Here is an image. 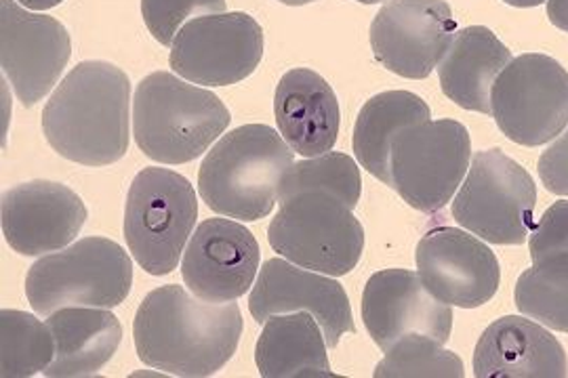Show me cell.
Returning a JSON list of instances; mask_svg holds the SVG:
<instances>
[{
  "label": "cell",
  "mask_w": 568,
  "mask_h": 378,
  "mask_svg": "<svg viewBox=\"0 0 568 378\" xmlns=\"http://www.w3.org/2000/svg\"><path fill=\"white\" fill-rule=\"evenodd\" d=\"M241 335L243 314L234 300L199 299L178 284L152 290L133 321L140 359L173 377L217 375L234 358Z\"/></svg>",
  "instance_id": "6da1fadb"
},
{
  "label": "cell",
  "mask_w": 568,
  "mask_h": 378,
  "mask_svg": "<svg viewBox=\"0 0 568 378\" xmlns=\"http://www.w3.org/2000/svg\"><path fill=\"white\" fill-rule=\"evenodd\" d=\"M129 76L108 61H81L42 110L49 145L82 166H108L129 150Z\"/></svg>",
  "instance_id": "7a4b0ae2"
},
{
  "label": "cell",
  "mask_w": 568,
  "mask_h": 378,
  "mask_svg": "<svg viewBox=\"0 0 568 378\" xmlns=\"http://www.w3.org/2000/svg\"><path fill=\"white\" fill-rule=\"evenodd\" d=\"M295 152L265 124H244L215 143L199 171L206 206L230 219L260 221L274 211Z\"/></svg>",
  "instance_id": "3957f363"
},
{
  "label": "cell",
  "mask_w": 568,
  "mask_h": 378,
  "mask_svg": "<svg viewBox=\"0 0 568 378\" xmlns=\"http://www.w3.org/2000/svg\"><path fill=\"white\" fill-rule=\"evenodd\" d=\"M230 112L215 93L169 72L148 74L133 98V137L148 159L185 164L203 156L230 126Z\"/></svg>",
  "instance_id": "277c9868"
},
{
  "label": "cell",
  "mask_w": 568,
  "mask_h": 378,
  "mask_svg": "<svg viewBox=\"0 0 568 378\" xmlns=\"http://www.w3.org/2000/svg\"><path fill=\"white\" fill-rule=\"evenodd\" d=\"M196 219V192L180 173L150 166L135 175L124 206V238L143 272L150 276L175 272Z\"/></svg>",
  "instance_id": "5b68a950"
},
{
  "label": "cell",
  "mask_w": 568,
  "mask_h": 378,
  "mask_svg": "<svg viewBox=\"0 0 568 378\" xmlns=\"http://www.w3.org/2000/svg\"><path fill=\"white\" fill-rule=\"evenodd\" d=\"M133 286V265L121 244L82 238L37 260L26 276V297L39 316L63 307H119Z\"/></svg>",
  "instance_id": "8992f818"
},
{
  "label": "cell",
  "mask_w": 568,
  "mask_h": 378,
  "mask_svg": "<svg viewBox=\"0 0 568 378\" xmlns=\"http://www.w3.org/2000/svg\"><path fill=\"white\" fill-rule=\"evenodd\" d=\"M267 239L283 259L333 278L347 276L365 251V229L352 208L318 190L281 202Z\"/></svg>",
  "instance_id": "52a82bcc"
},
{
  "label": "cell",
  "mask_w": 568,
  "mask_h": 378,
  "mask_svg": "<svg viewBox=\"0 0 568 378\" xmlns=\"http://www.w3.org/2000/svg\"><path fill=\"white\" fill-rule=\"evenodd\" d=\"M471 159V140L457 120H427L392 141V185L408 206L436 215L459 190Z\"/></svg>",
  "instance_id": "ba28073f"
},
{
  "label": "cell",
  "mask_w": 568,
  "mask_h": 378,
  "mask_svg": "<svg viewBox=\"0 0 568 378\" xmlns=\"http://www.w3.org/2000/svg\"><path fill=\"white\" fill-rule=\"evenodd\" d=\"M537 187L527 168L499 147L474 154L453 200L455 221L490 244H523L532 229Z\"/></svg>",
  "instance_id": "9c48e42d"
},
{
  "label": "cell",
  "mask_w": 568,
  "mask_h": 378,
  "mask_svg": "<svg viewBox=\"0 0 568 378\" xmlns=\"http://www.w3.org/2000/svg\"><path fill=\"white\" fill-rule=\"evenodd\" d=\"M490 114L509 141L544 145L568 124V72L541 53L509 61L490 89Z\"/></svg>",
  "instance_id": "30bf717a"
},
{
  "label": "cell",
  "mask_w": 568,
  "mask_h": 378,
  "mask_svg": "<svg viewBox=\"0 0 568 378\" xmlns=\"http://www.w3.org/2000/svg\"><path fill=\"white\" fill-rule=\"evenodd\" d=\"M264 58V30L243 11L190 20L171 44L175 74L204 86H230L248 79Z\"/></svg>",
  "instance_id": "8fae6325"
},
{
  "label": "cell",
  "mask_w": 568,
  "mask_h": 378,
  "mask_svg": "<svg viewBox=\"0 0 568 378\" xmlns=\"http://www.w3.org/2000/svg\"><path fill=\"white\" fill-rule=\"evenodd\" d=\"M455 34L445 0H389L371 23V49L389 72L422 80L445 58Z\"/></svg>",
  "instance_id": "7c38bea8"
},
{
  "label": "cell",
  "mask_w": 568,
  "mask_h": 378,
  "mask_svg": "<svg viewBox=\"0 0 568 378\" xmlns=\"http://www.w3.org/2000/svg\"><path fill=\"white\" fill-rule=\"evenodd\" d=\"M72 55L63 23L0 0V61L23 108H32L58 84Z\"/></svg>",
  "instance_id": "4fadbf2b"
},
{
  "label": "cell",
  "mask_w": 568,
  "mask_h": 378,
  "mask_svg": "<svg viewBox=\"0 0 568 378\" xmlns=\"http://www.w3.org/2000/svg\"><path fill=\"white\" fill-rule=\"evenodd\" d=\"M415 263L427 290L450 307H483L501 282L495 253L483 239L457 227L429 229L417 244Z\"/></svg>",
  "instance_id": "5bb4252c"
},
{
  "label": "cell",
  "mask_w": 568,
  "mask_h": 378,
  "mask_svg": "<svg viewBox=\"0 0 568 378\" xmlns=\"http://www.w3.org/2000/svg\"><path fill=\"white\" fill-rule=\"evenodd\" d=\"M260 272V244L236 221L206 219L183 251V284L211 303L241 299Z\"/></svg>",
  "instance_id": "9a60e30c"
},
{
  "label": "cell",
  "mask_w": 568,
  "mask_h": 378,
  "mask_svg": "<svg viewBox=\"0 0 568 378\" xmlns=\"http://www.w3.org/2000/svg\"><path fill=\"white\" fill-rule=\"evenodd\" d=\"M248 309L257 324L278 314L307 311L321 324L331 349L345 333H356L344 286L333 276H318L286 259L265 260L248 295Z\"/></svg>",
  "instance_id": "2e32d148"
},
{
  "label": "cell",
  "mask_w": 568,
  "mask_h": 378,
  "mask_svg": "<svg viewBox=\"0 0 568 378\" xmlns=\"http://www.w3.org/2000/svg\"><path fill=\"white\" fill-rule=\"evenodd\" d=\"M363 319L382 351L408 335H426L447 345L453 330L450 305L436 299L419 274L408 269H384L368 278Z\"/></svg>",
  "instance_id": "e0dca14e"
},
{
  "label": "cell",
  "mask_w": 568,
  "mask_h": 378,
  "mask_svg": "<svg viewBox=\"0 0 568 378\" xmlns=\"http://www.w3.org/2000/svg\"><path fill=\"white\" fill-rule=\"evenodd\" d=\"M84 223V202L63 183L28 181L2 194V236L23 257L65 248Z\"/></svg>",
  "instance_id": "ac0fdd59"
},
{
  "label": "cell",
  "mask_w": 568,
  "mask_h": 378,
  "mask_svg": "<svg viewBox=\"0 0 568 378\" xmlns=\"http://www.w3.org/2000/svg\"><path fill=\"white\" fill-rule=\"evenodd\" d=\"M478 378H567L568 358L560 340L539 324L506 316L488 326L474 349Z\"/></svg>",
  "instance_id": "d6986e66"
},
{
  "label": "cell",
  "mask_w": 568,
  "mask_h": 378,
  "mask_svg": "<svg viewBox=\"0 0 568 378\" xmlns=\"http://www.w3.org/2000/svg\"><path fill=\"white\" fill-rule=\"evenodd\" d=\"M274 116L283 140L305 159L331 152L339 137L337 95L321 74L307 68L288 70L281 79Z\"/></svg>",
  "instance_id": "ffe728a7"
},
{
  "label": "cell",
  "mask_w": 568,
  "mask_h": 378,
  "mask_svg": "<svg viewBox=\"0 0 568 378\" xmlns=\"http://www.w3.org/2000/svg\"><path fill=\"white\" fill-rule=\"evenodd\" d=\"M47 324L55 339V358L44 377H95L121 347V321L105 307H63Z\"/></svg>",
  "instance_id": "44dd1931"
},
{
  "label": "cell",
  "mask_w": 568,
  "mask_h": 378,
  "mask_svg": "<svg viewBox=\"0 0 568 378\" xmlns=\"http://www.w3.org/2000/svg\"><path fill=\"white\" fill-rule=\"evenodd\" d=\"M509 61L508 47L485 25L459 30L438 65L443 93L464 110L490 114V89Z\"/></svg>",
  "instance_id": "7402d4cb"
},
{
  "label": "cell",
  "mask_w": 568,
  "mask_h": 378,
  "mask_svg": "<svg viewBox=\"0 0 568 378\" xmlns=\"http://www.w3.org/2000/svg\"><path fill=\"white\" fill-rule=\"evenodd\" d=\"M321 324L307 311L278 314L264 324L255 364L264 378L333 377Z\"/></svg>",
  "instance_id": "603a6c76"
},
{
  "label": "cell",
  "mask_w": 568,
  "mask_h": 378,
  "mask_svg": "<svg viewBox=\"0 0 568 378\" xmlns=\"http://www.w3.org/2000/svg\"><path fill=\"white\" fill-rule=\"evenodd\" d=\"M432 119L426 101L410 91H386L366 101L354 126V154L375 180L392 185V141Z\"/></svg>",
  "instance_id": "cb8c5ba5"
},
{
  "label": "cell",
  "mask_w": 568,
  "mask_h": 378,
  "mask_svg": "<svg viewBox=\"0 0 568 378\" xmlns=\"http://www.w3.org/2000/svg\"><path fill=\"white\" fill-rule=\"evenodd\" d=\"M0 345L4 378L37 377L55 358V339L49 324L20 311H0Z\"/></svg>",
  "instance_id": "d4e9b609"
},
{
  "label": "cell",
  "mask_w": 568,
  "mask_h": 378,
  "mask_svg": "<svg viewBox=\"0 0 568 378\" xmlns=\"http://www.w3.org/2000/svg\"><path fill=\"white\" fill-rule=\"evenodd\" d=\"M514 299L528 318L568 333V255L532 263L518 278Z\"/></svg>",
  "instance_id": "484cf974"
},
{
  "label": "cell",
  "mask_w": 568,
  "mask_h": 378,
  "mask_svg": "<svg viewBox=\"0 0 568 378\" xmlns=\"http://www.w3.org/2000/svg\"><path fill=\"white\" fill-rule=\"evenodd\" d=\"M328 192L354 211L361 194H363V180L356 162L347 154L339 152H326L323 156H314L310 160L293 162V166L286 171L281 190H278V202L302 194V192Z\"/></svg>",
  "instance_id": "4316f807"
},
{
  "label": "cell",
  "mask_w": 568,
  "mask_h": 378,
  "mask_svg": "<svg viewBox=\"0 0 568 378\" xmlns=\"http://www.w3.org/2000/svg\"><path fill=\"white\" fill-rule=\"evenodd\" d=\"M464 361L426 335H408L386 351L375 378H462Z\"/></svg>",
  "instance_id": "83f0119b"
},
{
  "label": "cell",
  "mask_w": 568,
  "mask_h": 378,
  "mask_svg": "<svg viewBox=\"0 0 568 378\" xmlns=\"http://www.w3.org/2000/svg\"><path fill=\"white\" fill-rule=\"evenodd\" d=\"M215 13H225V0H142L143 21L164 47L178 39L183 21Z\"/></svg>",
  "instance_id": "f1b7e54d"
},
{
  "label": "cell",
  "mask_w": 568,
  "mask_h": 378,
  "mask_svg": "<svg viewBox=\"0 0 568 378\" xmlns=\"http://www.w3.org/2000/svg\"><path fill=\"white\" fill-rule=\"evenodd\" d=\"M532 263L568 255V200L554 202L528 234Z\"/></svg>",
  "instance_id": "f546056e"
},
{
  "label": "cell",
  "mask_w": 568,
  "mask_h": 378,
  "mask_svg": "<svg viewBox=\"0 0 568 378\" xmlns=\"http://www.w3.org/2000/svg\"><path fill=\"white\" fill-rule=\"evenodd\" d=\"M537 171L548 192L556 196H568V131L560 133V137L541 154Z\"/></svg>",
  "instance_id": "4dcf8cb0"
},
{
  "label": "cell",
  "mask_w": 568,
  "mask_h": 378,
  "mask_svg": "<svg viewBox=\"0 0 568 378\" xmlns=\"http://www.w3.org/2000/svg\"><path fill=\"white\" fill-rule=\"evenodd\" d=\"M548 18L556 28L568 32V0H548Z\"/></svg>",
  "instance_id": "1f68e13d"
},
{
  "label": "cell",
  "mask_w": 568,
  "mask_h": 378,
  "mask_svg": "<svg viewBox=\"0 0 568 378\" xmlns=\"http://www.w3.org/2000/svg\"><path fill=\"white\" fill-rule=\"evenodd\" d=\"M18 2L30 11H47V9H53V7L61 4L63 0H18Z\"/></svg>",
  "instance_id": "d6a6232c"
},
{
  "label": "cell",
  "mask_w": 568,
  "mask_h": 378,
  "mask_svg": "<svg viewBox=\"0 0 568 378\" xmlns=\"http://www.w3.org/2000/svg\"><path fill=\"white\" fill-rule=\"evenodd\" d=\"M506 4H511V7H523V9H527V7H539V4H544L546 0H504Z\"/></svg>",
  "instance_id": "836d02e7"
},
{
  "label": "cell",
  "mask_w": 568,
  "mask_h": 378,
  "mask_svg": "<svg viewBox=\"0 0 568 378\" xmlns=\"http://www.w3.org/2000/svg\"><path fill=\"white\" fill-rule=\"evenodd\" d=\"M278 2L288 4V7H302V4H310V2H316V0H278Z\"/></svg>",
  "instance_id": "e575fe53"
},
{
  "label": "cell",
  "mask_w": 568,
  "mask_h": 378,
  "mask_svg": "<svg viewBox=\"0 0 568 378\" xmlns=\"http://www.w3.org/2000/svg\"><path fill=\"white\" fill-rule=\"evenodd\" d=\"M358 2H363V4H377V2H384V0H358Z\"/></svg>",
  "instance_id": "d590c367"
}]
</instances>
